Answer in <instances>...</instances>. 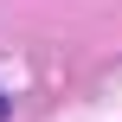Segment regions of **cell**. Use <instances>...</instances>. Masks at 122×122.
<instances>
[{"label": "cell", "mask_w": 122, "mask_h": 122, "mask_svg": "<svg viewBox=\"0 0 122 122\" xmlns=\"http://www.w3.org/2000/svg\"><path fill=\"white\" fill-rule=\"evenodd\" d=\"M0 122H6V97H0Z\"/></svg>", "instance_id": "obj_1"}]
</instances>
